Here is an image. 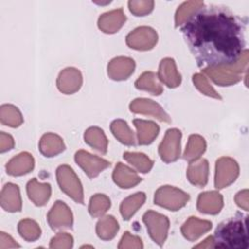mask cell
Instances as JSON below:
<instances>
[{
	"mask_svg": "<svg viewBox=\"0 0 249 249\" xmlns=\"http://www.w3.org/2000/svg\"><path fill=\"white\" fill-rule=\"evenodd\" d=\"M239 174L238 163L230 157H222L216 161L215 188L220 190L232 184Z\"/></svg>",
	"mask_w": 249,
	"mask_h": 249,
	"instance_id": "52a82bcc",
	"label": "cell"
},
{
	"mask_svg": "<svg viewBox=\"0 0 249 249\" xmlns=\"http://www.w3.org/2000/svg\"><path fill=\"white\" fill-rule=\"evenodd\" d=\"M73 237L67 232H58L50 242V248L69 249L73 246Z\"/></svg>",
	"mask_w": 249,
	"mask_h": 249,
	"instance_id": "f35d334b",
	"label": "cell"
},
{
	"mask_svg": "<svg viewBox=\"0 0 249 249\" xmlns=\"http://www.w3.org/2000/svg\"><path fill=\"white\" fill-rule=\"evenodd\" d=\"M157 75L159 80L168 88H176L181 84V75L173 58H163L160 63Z\"/></svg>",
	"mask_w": 249,
	"mask_h": 249,
	"instance_id": "e0dca14e",
	"label": "cell"
},
{
	"mask_svg": "<svg viewBox=\"0 0 249 249\" xmlns=\"http://www.w3.org/2000/svg\"><path fill=\"white\" fill-rule=\"evenodd\" d=\"M189 199L190 196L184 191L172 186H162L156 191L154 202L165 209L177 211L184 207Z\"/></svg>",
	"mask_w": 249,
	"mask_h": 249,
	"instance_id": "5b68a950",
	"label": "cell"
},
{
	"mask_svg": "<svg viewBox=\"0 0 249 249\" xmlns=\"http://www.w3.org/2000/svg\"><path fill=\"white\" fill-rule=\"evenodd\" d=\"M129 109L132 113L149 115L158 119L160 122L171 123V119L168 114L162 109V107L154 100L148 98H136L129 104Z\"/></svg>",
	"mask_w": 249,
	"mask_h": 249,
	"instance_id": "7c38bea8",
	"label": "cell"
},
{
	"mask_svg": "<svg viewBox=\"0 0 249 249\" xmlns=\"http://www.w3.org/2000/svg\"><path fill=\"white\" fill-rule=\"evenodd\" d=\"M83 84V77L79 69L67 67L63 69L56 80V86L59 91L64 94H72L80 89Z\"/></svg>",
	"mask_w": 249,
	"mask_h": 249,
	"instance_id": "4fadbf2b",
	"label": "cell"
},
{
	"mask_svg": "<svg viewBox=\"0 0 249 249\" xmlns=\"http://www.w3.org/2000/svg\"><path fill=\"white\" fill-rule=\"evenodd\" d=\"M16 247H19V244H18L11 235H9L4 231H1L0 232V249L16 248Z\"/></svg>",
	"mask_w": 249,
	"mask_h": 249,
	"instance_id": "7bdbcfd3",
	"label": "cell"
},
{
	"mask_svg": "<svg viewBox=\"0 0 249 249\" xmlns=\"http://www.w3.org/2000/svg\"><path fill=\"white\" fill-rule=\"evenodd\" d=\"M126 17L122 8L102 14L98 18V27L104 33L112 34L119 31L124 24Z\"/></svg>",
	"mask_w": 249,
	"mask_h": 249,
	"instance_id": "9a60e30c",
	"label": "cell"
},
{
	"mask_svg": "<svg viewBox=\"0 0 249 249\" xmlns=\"http://www.w3.org/2000/svg\"><path fill=\"white\" fill-rule=\"evenodd\" d=\"M209 164L207 160L202 159L190 162L187 169V177L190 183L199 188L204 187L208 181Z\"/></svg>",
	"mask_w": 249,
	"mask_h": 249,
	"instance_id": "603a6c76",
	"label": "cell"
},
{
	"mask_svg": "<svg viewBox=\"0 0 249 249\" xmlns=\"http://www.w3.org/2000/svg\"><path fill=\"white\" fill-rule=\"evenodd\" d=\"M125 42L131 49L148 51L156 46L158 42V34L152 27L140 26L127 34Z\"/></svg>",
	"mask_w": 249,
	"mask_h": 249,
	"instance_id": "9c48e42d",
	"label": "cell"
},
{
	"mask_svg": "<svg viewBox=\"0 0 249 249\" xmlns=\"http://www.w3.org/2000/svg\"><path fill=\"white\" fill-rule=\"evenodd\" d=\"M118 231L119 224L117 220L111 215L101 217V219H99L96 224L97 236L102 240H111L115 237Z\"/></svg>",
	"mask_w": 249,
	"mask_h": 249,
	"instance_id": "4dcf8cb0",
	"label": "cell"
},
{
	"mask_svg": "<svg viewBox=\"0 0 249 249\" xmlns=\"http://www.w3.org/2000/svg\"><path fill=\"white\" fill-rule=\"evenodd\" d=\"M145 199L146 195L143 192H138L125 197L120 205V212L124 220L128 221L135 214V212L143 205Z\"/></svg>",
	"mask_w": 249,
	"mask_h": 249,
	"instance_id": "f1b7e54d",
	"label": "cell"
},
{
	"mask_svg": "<svg viewBox=\"0 0 249 249\" xmlns=\"http://www.w3.org/2000/svg\"><path fill=\"white\" fill-rule=\"evenodd\" d=\"M193 83L196 86V88L203 94L216 99H222L221 95L208 83V80L204 74H201V73L195 74L193 76Z\"/></svg>",
	"mask_w": 249,
	"mask_h": 249,
	"instance_id": "8d00e7d4",
	"label": "cell"
},
{
	"mask_svg": "<svg viewBox=\"0 0 249 249\" xmlns=\"http://www.w3.org/2000/svg\"><path fill=\"white\" fill-rule=\"evenodd\" d=\"M204 6L202 1H187L180 5L175 14V26L183 25L187 19L198 9Z\"/></svg>",
	"mask_w": 249,
	"mask_h": 249,
	"instance_id": "d590c367",
	"label": "cell"
},
{
	"mask_svg": "<svg viewBox=\"0 0 249 249\" xmlns=\"http://www.w3.org/2000/svg\"><path fill=\"white\" fill-rule=\"evenodd\" d=\"M14 146H15V141L13 137L10 134L2 131L0 133V152L4 153L7 151H10L14 148Z\"/></svg>",
	"mask_w": 249,
	"mask_h": 249,
	"instance_id": "60d3db41",
	"label": "cell"
},
{
	"mask_svg": "<svg viewBox=\"0 0 249 249\" xmlns=\"http://www.w3.org/2000/svg\"><path fill=\"white\" fill-rule=\"evenodd\" d=\"M195 248H214V242H213V236H208L205 238L202 242L196 245Z\"/></svg>",
	"mask_w": 249,
	"mask_h": 249,
	"instance_id": "ee69618b",
	"label": "cell"
},
{
	"mask_svg": "<svg viewBox=\"0 0 249 249\" xmlns=\"http://www.w3.org/2000/svg\"><path fill=\"white\" fill-rule=\"evenodd\" d=\"M248 58V50L245 49L236 62L216 67L202 68V72L218 86H231L238 83L242 79V74L246 73Z\"/></svg>",
	"mask_w": 249,
	"mask_h": 249,
	"instance_id": "3957f363",
	"label": "cell"
},
{
	"mask_svg": "<svg viewBox=\"0 0 249 249\" xmlns=\"http://www.w3.org/2000/svg\"><path fill=\"white\" fill-rule=\"evenodd\" d=\"M0 121L4 125L18 127L23 123V117L18 107L12 104H3L0 107Z\"/></svg>",
	"mask_w": 249,
	"mask_h": 249,
	"instance_id": "1f68e13d",
	"label": "cell"
},
{
	"mask_svg": "<svg viewBox=\"0 0 249 249\" xmlns=\"http://www.w3.org/2000/svg\"><path fill=\"white\" fill-rule=\"evenodd\" d=\"M29 199L37 206H43L50 199L52 188L49 183H40L36 178L31 179L26 185Z\"/></svg>",
	"mask_w": 249,
	"mask_h": 249,
	"instance_id": "7402d4cb",
	"label": "cell"
},
{
	"mask_svg": "<svg viewBox=\"0 0 249 249\" xmlns=\"http://www.w3.org/2000/svg\"><path fill=\"white\" fill-rule=\"evenodd\" d=\"M1 206L8 212H19L21 210V197L19 188L13 183H7L1 191Z\"/></svg>",
	"mask_w": 249,
	"mask_h": 249,
	"instance_id": "ffe728a7",
	"label": "cell"
},
{
	"mask_svg": "<svg viewBox=\"0 0 249 249\" xmlns=\"http://www.w3.org/2000/svg\"><path fill=\"white\" fill-rule=\"evenodd\" d=\"M181 137L182 133L177 128H169L159 146V155L166 163L175 161L181 153Z\"/></svg>",
	"mask_w": 249,
	"mask_h": 249,
	"instance_id": "ba28073f",
	"label": "cell"
},
{
	"mask_svg": "<svg viewBox=\"0 0 249 249\" xmlns=\"http://www.w3.org/2000/svg\"><path fill=\"white\" fill-rule=\"evenodd\" d=\"M135 62L126 56H118L110 60L107 66L108 76L114 81L126 80L134 71Z\"/></svg>",
	"mask_w": 249,
	"mask_h": 249,
	"instance_id": "5bb4252c",
	"label": "cell"
},
{
	"mask_svg": "<svg viewBox=\"0 0 249 249\" xmlns=\"http://www.w3.org/2000/svg\"><path fill=\"white\" fill-rule=\"evenodd\" d=\"M112 177L114 182L122 189L132 188L142 180L132 168L122 162L117 163Z\"/></svg>",
	"mask_w": 249,
	"mask_h": 249,
	"instance_id": "44dd1931",
	"label": "cell"
},
{
	"mask_svg": "<svg viewBox=\"0 0 249 249\" xmlns=\"http://www.w3.org/2000/svg\"><path fill=\"white\" fill-rule=\"evenodd\" d=\"M248 190L245 189V190H242L240 192H238L236 195H235V197H234V200H235V203L240 207L242 208L243 210L245 211H248L249 209V202H248Z\"/></svg>",
	"mask_w": 249,
	"mask_h": 249,
	"instance_id": "b9f144b4",
	"label": "cell"
},
{
	"mask_svg": "<svg viewBox=\"0 0 249 249\" xmlns=\"http://www.w3.org/2000/svg\"><path fill=\"white\" fill-rule=\"evenodd\" d=\"M154 1L150 0H140V1H134L131 0L128 2V8L129 11L137 17H142L145 16L149 13L152 12L154 8Z\"/></svg>",
	"mask_w": 249,
	"mask_h": 249,
	"instance_id": "74e56055",
	"label": "cell"
},
{
	"mask_svg": "<svg viewBox=\"0 0 249 249\" xmlns=\"http://www.w3.org/2000/svg\"><path fill=\"white\" fill-rule=\"evenodd\" d=\"M110 129L114 136L123 144L131 146L135 144V138L133 131L128 126L127 123L124 120L118 119L112 122Z\"/></svg>",
	"mask_w": 249,
	"mask_h": 249,
	"instance_id": "f546056e",
	"label": "cell"
},
{
	"mask_svg": "<svg viewBox=\"0 0 249 249\" xmlns=\"http://www.w3.org/2000/svg\"><path fill=\"white\" fill-rule=\"evenodd\" d=\"M143 222L151 238L160 246L163 245L169 230L168 218L160 213L149 210L143 215Z\"/></svg>",
	"mask_w": 249,
	"mask_h": 249,
	"instance_id": "8992f818",
	"label": "cell"
},
{
	"mask_svg": "<svg viewBox=\"0 0 249 249\" xmlns=\"http://www.w3.org/2000/svg\"><path fill=\"white\" fill-rule=\"evenodd\" d=\"M85 142L95 149L96 151L100 152L101 154L107 153L108 148V139L104 133V131L97 127V126H90L89 127L84 134Z\"/></svg>",
	"mask_w": 249,
	"mask_h": 249,
	"instance_id": "484cf974",
	"label": "cell"
},
{
	"mask_svg": "<svg viewBox=\"0 0 249 249\" xmlns=\"http://www.w3.org/2000/svg\"><path fill=\"white\" fill-rule=\"evenodd\" d=\"M111 200L103 194H95L90 197L89 204V212L91 217H102L110 208Z\"/></svg>",
	"mask_w": 249,
	"mask_h": 249,
	"instance_id": "d6a6232c",
	"label": "cell"
},
{
	"mask_svg": "<svg viewBox=\"0 0 249 249\" xmlns=\"http://www.w3.org/2000/svg\"><path fill=\"white\" fill-rule=\"evenodd\" d=\"M206 142L204 138L198 134H192L188 139V143L183 154V159L189 162H193L200 158L205 152Z\"/></svg>",
	"mask_w": 249,
	"mask_h": 249,
	"instance_id": "4316f807",
	"label": "cell"
},
{
	"mask_svg": "<svg viewBox=\"0 0 249 249\" xmlns=\"http://www.w3.org/2000/svg\"><path fill=\"white\" fill-rule=\"evenodd\" d=\"M223 205V196L216 191L201 193L197 197V210L204 214L216 215L221 211Z\"/></svg>",
	"mask_w": 249,
	"mask_h": 249,
	"instance_id": "2e32d148",
	"label": "cell"
},
{
	"mask_svg": "<svg viewBox=\"0 0 249 249\" xmlns=\"http://www.w3.org/2000/svg\"><path fill=\"white\" fill-rule=\"evenodd\" d=\"M56 179L59 188L78 203H84V191L75 171L67 164L59 165L56 169Z\"/></svg>",
	"mask_w": 249,
	"mask_h": 249,
	"instance_id": "277c9868",
	"label": "cell"
},
{
	"mask_svg": "<svg viewBox=\"0 0 249 249\" xmlns=\"http://www.w3.org/2000/svg\"><path fill=\"white\" fill-rule=\"evenodd\" d=\"M133 124L137 129V140L139 145H149L158 136L160 127L151 121L134 119Z\"/></svg>",
	"mask_w": 249,
	"mask_h": 249,
	"instance_id": "d4e9b609",
	"label": "cell"
},
{
	"mask_svg": "<svg viewBox=\"0 0 249 249\" xmlns=\"http://www.w3.org/2000/svg\"><path fill=\"white\" fill-rule=\"evenodd\" d=\"M212 223L208 220H200L197 217H190L181 227V232L185 238L195 241L202 234L209 231Z\"/></svg>",
	"mask_w": 249,
	"mask_h": 249,
	"instance_id": "ac0fdd59",
	"label": "cell"
},
{
	"mask_svg": "<svg viewBox=\"0 0 249 249\" xmlns=\"http://www.w3.org/2000/svg\"><path fill=\"white\" fill-rule=\"evenodd\" d=\"M181 31L201 68L234 63L245 50V21L224 6L201 7Z\"/></svg>",
	"mask_w": 249,
	"mask_h": 249,
	"instance_id": "6da1fadb",
	"label": "cell"
},
{
	"mask_svg": "<svg viewBox=\"0 0 249 249\" xmlns=\"http://www.w3.org/2000/svg\"><path fill=\"white\" fill-rule=\"evenodd\" d=\"M75 161L89 178L96 177L100 172L111 165L108 160L84 150H79L75 154Z\"/></svg>",
	"mask_w": 249,
	"mask_h": 249,
	"instance_id": "30bf717a",
	"label": "cell"
},
{
	"mask_svg": "<svg viewBox=\"0 0 249 249\" xmlns=\"http://www.w3.org/2000/svg\"><path fill=\"white\" fill-rule=\"evenodd\" d=\"M135 88L141 90H146L153 95H160L162 92V87L159 82L158 75L151 71L142 73L135 81Z\"/></svg>",
	"mask_w": 249,
	"mask_h": 249,
	"instance_id": "83f0119b",
	"label": "cell"
},
{
	"mask_svg": "<svg viewBox=\"0 0 249 249\" xmlns=\"http://www.w3.org/2000/svg\"><path fill=\"white\" fill-rule=\"evenodd\" d=\"M47 220L53 231L71 229L73 225V214L67 204L61 200H56L49 211Z\"/></svg>",
	"mask_w": 249,
	"mask_h": 249,
	"instance_id": "8fae6325",
	"label": "cell"
},
{
	"mask_svg": "<svg viewBox=\"0 0 249 249\" xmlns=\"http://www.w3.org/2000/svg\"><path fill=\"white\" fill-rule=\"evenodd\" d=\"M39 150L45 157H54L65 150V145L60 136L54 133H45L39 142Z\"/></svg>",
	"mask_w": 249,
	"mask_h": 249,
	"instance_id": "cb8c5ba5",
	"label": "cell"
},
{
	"mask_svg": "<svg viewBox=\"0 0 249 249\" xmlns=\"http://www.w3.org/2000/svg\"><path fill=\"white\" fill-rule=\"evenodd\" d=\"M248 216L237 212L219 224L213 235L214 248L246 249L248 247Z\"/></svg>",
	"mask_w": 249,
	"mask_h": 249,
	"instance_id": "7a4b0ae2",
	"label": "cell"
},
{
	"mask_svg": "<svg viewBox=\"0 0 249 249\" xmlns=\"http://www.w3.org/2000/svg\"><path fill=\"white\" fill-rule=\"evenodd\" d=\"M19 235L28 242H33L41 236V229L39 225L31 219H23L18 225Z\"/></svg>",
	"mask_w": 249,
	"mask_h": 249,
	"instance_id": "836d02e7",
	"label": "cell"
},
{
	"mask_svg": "<svg viewBox=\"0 0 249 249\" xmlns=\"http://www.w3.org/2000/svg\"><path fill=\"white\" fill-rule=\"evenodd\" d=\"M119 249H126V248H135L141 249L143 248V243L140 237L131 234L129 231H125L118 245Z\"/></svg>",
	"mask_w": 249,
	"mask_h": 249,
	"instance_id": "ab89813d",
	"label": "cell"
},
{
	"mask_svg": "<svg viewBox=\"0 0 249 249\" xmlns=\"http://www.w3.org/2000/svg\"><path fill=\"white\" fill-rule=\"evenodd\" d=\"M34 168V159L27 152H22L11 159L6 164V171L11 176L27 174Z\"/></svg>",
	"mask_w": 249,
	"mask_h": 249,
	"instance_id": "d6986e66",
	"label": "cell"
},
{
	"mask_svg": "<svg viewBox=\"0 0 249 249\" xmlns=\"http://www.w3.org/2000/svg\"><path fill=\"white\" fill-rule=\"evenodd\" d=\"M124 159L141 173L149 172L152 169L154 163L153 160L143 153L125 152L124 153Z\"/></svg>",
	"mask_w": 249,
	"mask_h": 249,
	"instance_id": "e575fe53",
	"label": "cell"
}]
</instances>
